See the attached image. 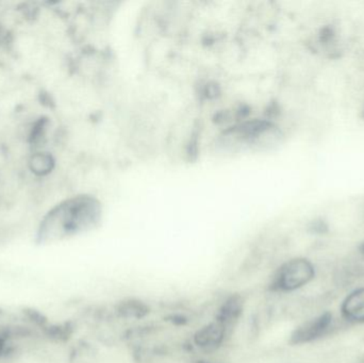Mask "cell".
I'll return each instance as SVG.
<instances>
[{
    "instance_id": "obj_4",
    "label": "cell",
    "mask_w": 364,
    "mask_h": 363,
    "mask_svg": "<svg viewBox=\"0 0 364 363\" xmlns=\"http://www.w3.org/2000/svg\"><path fill=\"white\" fill-rule=\"evenodd\" d=\"M228 337L226 328L214 319L195 332L193 342L200 351L211 354L218 351Z\"/></svg>"
},
{
    "instance_id": "obj_8",
    "label": "cell",
    "mask_w": 364,
    "mask_h": 363,
    "mask_svg": "<svg viewBox=\"0 0 364 363\" xmlns=\"http://www.w3.org/2000/svg\"><path fill=\"white\" fill-rule=\"evenodd\" d=\"M117 313L122 319L141 320L149 315V308L145 303L129 298L117 304Z\"/></svg>"
},
{
    "instance_id": "obj_7",
    "label": "cell",
    "mask_w": 364,
    "mask_h": 363,
    "mask_svg": "<svg viewBox=\"0 0 364 363\" xmlns=\"http://www.w3.org/2000/svg\"><path fill=\"white\" fill-rule=\"evenodd\" d=\"M342 313L350 321L364 322V288L356 290L346 298L342 305Z\"/></svg>"
},
{
    "instance_id": "obj_5",
    "label": "cell",
    "mask_w": 364,
    "mask_h": 363,
    "mask_svg": "<svg viewBox=\"0 0 364 363\" xmlns=\"http://www.w3.org/2000/svg\"><path fill=\"white\" fill-rule=\"evenodd\" d=\"M331 322H333V317L329 313H324L316 319L305 322L293 332L291 342L293 345H305V343L318 340L326 334L327 330L331 327Z\"/></svg>"
},
{
    "instance_id": "obj_6",
    "label": "cell",
    "mask_w": 364,
    "mask_h": 363,
    "mask_svg": "<svg viewBox=\"0 0 364 363\" xmlns=\"http://www.w3.org/2000/svg\"><path fill=\"white\" fill-rule=\"evenodd\" d=\"M245 308V300L241 294H232L229 296L216 313L215 320L220 322L230 336L233 328L237 326Z\"/></svg>"
},
{
    "instance_id": "obj_3",
    "label": "cell",
    "mask_w": 364,
    "mask_h": 363,
    "mask_svg": "<svg viewBox=\"0 0 364 363\" xmlns=\"http://www.w3.org/2000/svg\"><path fill=\"white\" fill-rule=\"evenodd\" d=\"M314 264L305 258L284 262L272 278L269 289L276 292H292L301 289L314 279Z\"/></svg>"
},
{
    "instance_id": "obj_11",
    "label": "cell",
    "mask_w": 364,
    "mask_h": 363,
    "mask_svg": "<svg viewBox=\"0 0 364 363\" xmlns=\"http://www.w3.org/2000/svg\"><path fill=\"white\" fill-rule=\"evenodd\" d=\"M196 363H213V362H205V360H200V362H197Z\"/></svg>"
},
{
    "instance_id": "obj_9",
    "label": "cell",
    "mask_w": 364,
    "mask_h": 363,
    "mask_svg": "<svg viewBox=\"0 0 364 363\" xmlns=\"http://www.w3.org/2000/svg\"><path fill=\"white\" fill-rule=\"evenodd\" d=\"M55 168L53 156L47 153H34L29 159V168L36 176H46Z\"/></svg>"
},
{
    "instance_id": "obj_2",
    "label": "cell",
    "mask_w": 364,
    "mask_h": 363,
    "mask_svg": "<svg viewBox=\"0 0 364 363\" xmlns=\"http://www.w3.org/2000/svg\"><path fill=\"white\" fill-rule=\"evenodd\" d=\"M284 140V131L276 124L252 119L225 130L216 141V148L225 155L260 153L277 148Z\"/></svg>"
},
{
    "instance_id": "obj_1",
    "label": "cell",
    "mask_w": 364,
    "mask_h": 363,
    "mask_svg": "<svg viewBox=\"0 0 364 363\" xmlns=\"http://www.w3.org/2000/svg\"><path fill=\"white\" fill-rule=\"evenodd\" d=\"M104 219V207L87 194L73 196L55 205L41 220L36 230L40 244L62 242L97 229Z\"/></svg>"
},
{
    "instance_id": "obj_10",
    "label": "cell",
    "mask_w": 364,
    "mask_h": 363,
    "mask_svg": "<svg viewBox=\"0 0 364 363\" xmlns=\"http://www.w3.org/2000/svg\"><path fill=\"white\" fill-rule=\"evenodd\" d=\"M21 352V350L18 347L13 345L0 334V362H8V360L16 357Z\"/></svg>"
}]
</instances>
